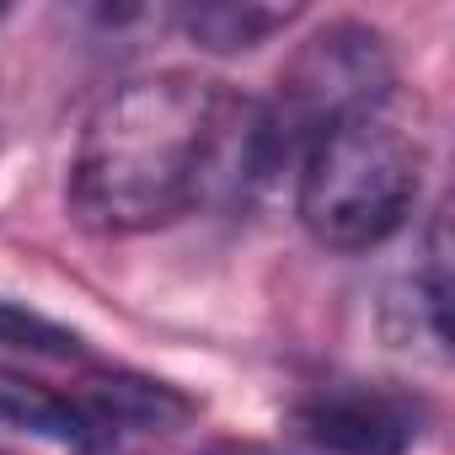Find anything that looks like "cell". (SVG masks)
<instances>
[{"instance_id": "obj_1", "label": "cell", "mask_w": 455, "mask_h": 455, "mask_svg": "<svg viewBox=\"0 0 455 455\" xmlns=\"http://www.w3.org/2000/svg\"><path fill=\"white\" fill-rule=\"evenodd\" d=\"M231 156L252 177V108L220 81L161 70L118 86L86 118L70 209L86 231L140 236L188 214Z\"/></svg>"}, {"instance_id": "obj_2", "label": "cell", "mask_w": 455, "mask_h": 455, "mask_svg": "<svg viewBox=\"0 0 455 455\" xmlns=\"http://www.w3.org/2000/svg\"><path fill=\"white\" fill-rule=\"evenodd\" d=\"M423 118L386 92L327 124L300 156V220L322 247L364 252L402 231L423 182Z\"/></svg>"}, {"instance_id": "obj_3", "label": "cell", "mask_w": 455, "mask_h": 455, "mask_svg": "<svg viewBox=\"0 0 455 455\" xmlns=\"http://www.w3.org/2000/svg\"><path fill=\"white\" fill-rule=\"evenodd\" d=\"M386 92H396L386 38L364 22H327L279 70V97L268 108H252V177H268L284 161L306 156V145L327 124L380 102Z\"/></svg>"}, {"instance_id": "obj_4", "label": "cell", "mask_w": 455, "mask_h": 455, "mask_svg": "<svg viewBox=\"0 0 455 455\" xmlns=\"http://www.w3.org/2000/svg\"><path fill=\"white\" fill-rule=\"evenodd\" d=\"M300 434L327 455H407L412 423L386 391H316L295 407Z\"/></svg>"}, {"instance_id": "obj_5", "label": "cell", "mask_w": 455, "mask_h": 455, "mask_svg": "<svg viewBox=\"0 0 455 455\" xmlns=\"http://www.w3.org/2000/svg\"><path fill=\"white\" fill-rule=\"evenodd\" d=\"M97 439H113L118 428H172L193 418V402L161 380H140V375H113L97 380L92 396H81Z\"/></svg>"}, {"instance_id": "obj_6", "label": "cell", "mask_w": 455, "mask_h": 455, "mask_svg": "<svg viewBox=\"0 0 455 455\" xmlns=\"http://www.w3.org/2000/svg\"><path fill=\"white\" fill-rule=\"evenodd\" d=\"M0 423H17L28 434H44V439H60V444H76V450H92L102 444L86 407L76 396H60L28 375H12V370H0Z\"/></svg>"}, {"instance_id": "obj_7", "label": "cell", "mask_w": 455, "mask_h": 455, "mask_svg": "<svg viewBox=\"0 0 455 455\" xmlns=\"http://www.w3.org/2000/svg\"><path fill=\"white\" fill-rule=\"evenodd\" d=\"M182 33L209 49V54H242L268 44L274 33H284L295 22V6H258V0H214V6H193L177 17Z\"/></svg>"}, {"instance_id": "obj_8", "label": "cell", "mask_w": 455, "mask_h": 455, "mask_svg": "<svg viewBox=\"0 0 455 455\" xmlns=\"http://www.w3.org/2000/svg\"><path fill=\"white\" fill-rule=\"evenodd\" d=\"M0 343L22 348V354H38V359H76L81 354V332H70L54 316L28 311L17 300H0Z\"/></svg>"}, {"instance_id": "obj_9", "label": "cell", "mask_w": 455, "mask_h": 455, "mask_svg": "<svg viewBox=\"0 0 455 455\" xmlns=\"http://www.w3.org/2000/svg\"><path fill=\"white\" fill-rule=\"evenodd\" d=\"M0 17H6V12H0Z\"/></svg>"}]
</instances>
